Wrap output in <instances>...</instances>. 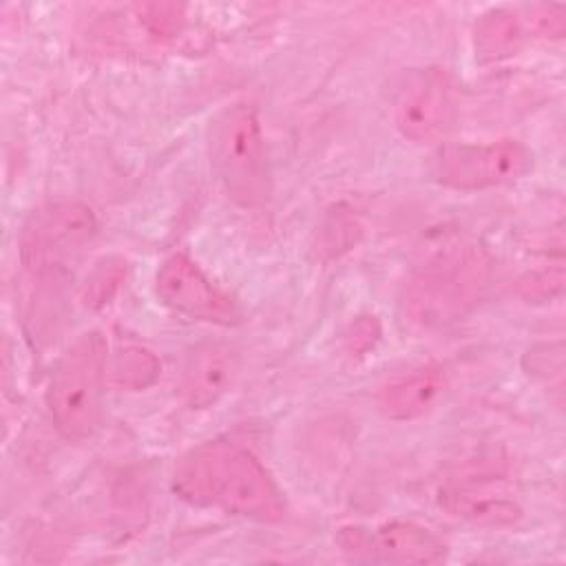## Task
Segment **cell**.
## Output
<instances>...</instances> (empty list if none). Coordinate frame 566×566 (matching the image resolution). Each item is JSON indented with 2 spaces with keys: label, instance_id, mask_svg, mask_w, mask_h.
Here are the masks:
<instances>
[{
  "label": "cell",
  "instance_id": "cell-10",
  "mask_svg": "<svg viewBox=\"0 0 566 566\" xmlns=\"http://www.w3.org/2000/svg\"><path fill=\"white\" fill-rule=\"evenodd\" d=\"M440 504L455 517L480 526H509L522 517L511 486L500 478H469L442 489Z\"/></svg>",
  "mask_w": 566,
  "mask_h": 566
},
{
  "label": "cell",
  "instance_id": "cell-14",
  "mask_svg": "<svg viewBox=\"0 0 566 566\" xmlns=\"http://www.w3.org/2000/svg\"><path fill=\"white\" fill-rule=\"evenodd\" d=\"M106 371H111V380L122 389H144L159 376V360L153 352L128 345L115 354Z\"/></svg>",
  "mask_w": 566,
  "mask_h": 566
},
{
  "label": "cell",
  "instance_id": "cell-4",
  "mask_svg": "<svg viewBox=\"0 0 566 566\" xmlns=\"http://www.w3.org/2000/svg\"><path fill=\"white\" fill-rule=\"evenodd\" d=\"M486 263L471 248H449L429 259L405 285L402 305L411 321L433 327L462 316L478 303Z\"/></svg>",
  "mask_w": 566,
  "mask_h": 566
},
{
  "label": "cell",
  "instance_id": "cell-12",
  "mask_svg": "<svg viewBox=\"0 0 566 566\" xmlns=\"http://www.w3.org/2000/svg\"><path fill=\"white\" fill-rule=\"evenodd\" d=\"M447 374L440 365H420L378 391V409L391 420H416L424 416L442 396Z\"/></svg>",
  "mask_w": 566,
  "mask_h": 566
},
{
  "label": "cell",
  "instance_id": "cell-8",
  "mask_svg": "<svg viewBox=\"0 0 566 566\" xmlns=\"http://www.w3.org/2000/svg\"><path fill=\"white\" fill-rule=\"evenodd\" d=\"M340 544L345 551L365 553L376 562L389 564H438L447 553L440 537L413 522H389L371 535L360 528H345Z\"/></svg>",
  "mask_w": 566,
  "mask_h": 566
},
{
  "label": "cell",
  "instance_id": "cell-3",
  "mask_svg": "<svg viewBox=\"0 0 566 566\" xmlns=\"http://www.w3.org/2000/svg\"><path fill=\"white\" fill-rule=\"evenodd\" d=\"M210 164L228 197L243 208H259L270 197L265 142L250 104L226 108L212 124Z\"/></svg>",
  "mask_w": 566,
  "mask_h": 566
},
{
  "label": "cell",
  "instance_id": "cell-15",
  "mask_svg": "<svg viewBox=\"0 0 566 566\" xmlns=\"http://www.w3.org/2000/svg\"><path fill=\"white\" fill-rule=\"evenodd\" d=\"M126 279V263L117 256L102 259L93 272L88 274L84 290H82V303L88 310H99L111 303V298L119 292L122 283Z\"/></svg>",
  "mask_w": 566,
  "mask_h": 566
},
{
  "label": "cell",
  "instance_id": "cell-18",
  "mask_svg": "<svg viewBox=\"0 0 566 566\" xmlns=\"http://www.w3.org/2000/svg\"><path fill=\"white\" fill-rule=\"evenodd\" d=\"M553 272H542V274H533L528 276L531 283H522L524 287H528L526 296H551V294H557L562 292V281H564V272L555 274L551 279Z\"/></svg>",
  "mask_w": 566,
  "mask_h": 566
},
{
  "label": "cell",
  "instance_id": "cell-2",
  "mask_svg": "<svg viewBox=\"0 0 566 566\" xmlns=\"http://www.w3.org/2000/svg\"><path fill=\"white\" fill-rule=\"evenodd\" d=\"M106 367V343L97 332L82 334L57 360L46 405L64 440H84L99 424Z\"/></svg>",
  "mask_w": 566,
  "mask_h": 566
},
{
  "label": "cell",
  "instance_id": "cell-5",
  "mask_svg": "<svg viewBox=\"0 0 566 566\" xmlns=\"http://www.w3.org/2000/svg\"><path fill=\"white\" fill-rule=\"evenodd\" d=\"M97 221L80 201L51 203L35 210L20 232V259L33 274L69 268L95 237Z\"/></svg>",
  "mask_w": 566,
  "mask_h": 566
},
{
  "label": "cell",
  "instance_id": "cell-7",
  "mask_svg": "<svg viewBox=\"0 0 566 566\" xmlns=\"http://www.w3.org/2000/svg\"><path fill=\"white\" fill-rule=\"evenodd\" d=\"M155 287L164 305L192 321L234 325L241 318L237 301L217 287L186 254H172L161 263Z\"/></svg>",
  "mask_w": 566,
  "mask_h": 566
},
{
  "label": "cell",
  "instance_id": "cell-13",
  "mask_svg": "<svg viewBox=\"0 0 566 566\" xmlns=\"http://www.w3.org/2000/svg\"><path fill=\"white\" fill-rule=\"evenodd\" d=\"M524 42V24L511 9H491L478 18L473 27V44L480 62H500L520 51Z\"/></svg>",
  "mask_w": 566,
  "mask_h": 566
},
{
  "label": "cell",
  "instance_id": "cell-16",
  "mask_svg": "<svg viewBox=\"0 0 566 566\" xmlns=\"http://www.w3.org/2000/svg\"><path fill=\"white\" fill-rule=\"evenodd\" d=\"M139 20L157 38L175 35L184 24V7L172 2H150L137 7Z\"/></svg>",
  "mask_w": 566,
  "mask_h": 566
},
{
  "label": "cell",
  "instance_id": "cell-9",
  "mask_svg": "<svg viewBox=\"0 0 566 566\" xmlns=\"http://www.w3.org/2000/svg\"><path fill=\"white\" fill-rule=\"evenodd\" d=\"M394 119L400 135L411 142L440 137L451 122V97L444 77L436 71L413 75L396 99Z\"/></svg>",
  "mask_w": 566,
  "mask_h": 566
},
{
  "label": "cell",
  "instance_id": "cell-6",
  "mask_svg": "<svg viewBox=\"0 0 566 566\" xmlns=\"http://www.w3.org/2000/svg\"><path fill=\"white\" fill-rule=\"evenodd\" d=\"M533 153L515 139L489 144H451L438 153L436 177L455 190H484L522 177Z\"/></svg>",
  "mask_w": 566,
  "mask_h": 566
},
{
  "label": "cell",
  "instance_id": "cell-1",
  "mask_svg": "<svg viewBox=\"0 0 566 566\" xmlns=\"http://www.w3.org/2000/svg\"><path fill=\"white\" fill-rule=\"evenodd\" d=\"M175 493L230 515L274 524L285 517V497L270 471L243 447L228 440L203 442L177 460Z\"/></svg>",
  "mask_w": 566,
  "mask_h": 566
},
{
  "label": "cell",
  "instance_id": "cell-11",
  "mask_svg": "<svg viewBox=\"0 0 566 566\" xmlns=\"http://www.w3.org/2000/svg\"><path fill=\"white\" fill-rule=\"evenodd\" d=\"M237 356L223 343H201L186 354L179 394L192 409H208L217 405L234 385Z\"/></svg>",
  "mask_w": 566,
  "mask_h": 566
},
{
  "label": "cell",
  "instance_id": "cell-17",
  "mask_svg": "<svg viewBox=\"0 0 566 566\" xmlns=\"http://www.w3.org/2000/svg\"><path fill=\"white\" fill-rule=\"evenodd\" d=\"M564 4H539L533 9L531 27L542 38H562L566 29Z\"/></svg>",
  "mask_w": 566,
  "mask_h": 566
}]
</instances>
